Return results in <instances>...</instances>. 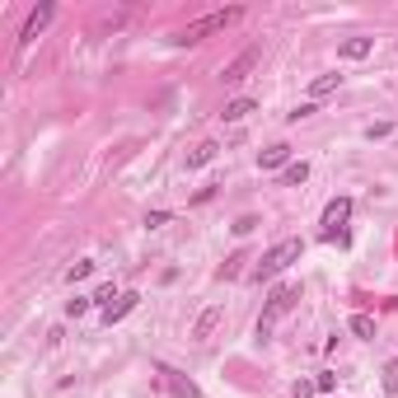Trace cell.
<instances>
[{
	"label": "cell",
	"mask_w": 398,
	"mask_h": 398,
	"mask_svg": "<svg viewBox=\"0 0 398 398\" xmlns=\"http://www.w3.org/2000/svg\"><path fill=\"white\" fill-rule=\"evenodd\" d=\"M300 253H305V244H300V239H281L276 248H267V253H262V262L253 267V281H272V276H281L291 262H300Z\"/></svg>",
	"instance_id": "obj_1"
},
{
	"label": "cell",
	"mask_w": 398,
	"mask_h": 398,
	"mask_svg": "<svg viewBox=\"0 0 398 398\" xmlns=\"http://www.w3.org/2000/svg\"><path fill=\"white\" fill-rule=\"evenodd\" d=\"M295 300H300V286H276L272 295H267V309H262V319H258V337H267L276 328V319H286L295 309Z\"/></svg>",
	"instance_id": "obj_2"
},
{
	"label": "cell",
	"mask_w": 398,
	"mask_h": 398,
	"mask_svg": "<svg viewBox=\"0 0 398 398\" xmlns=\"http://www.w3.org/2000/svg\"><path fill=\"white\" fill-rule=\"evenodd\" d=\"M239 15H244V10H215V15L197 19V24H187V29L178 33L173 43H201L206 33H220V29H230V24H234V19H239Z\"/></svg>",
	"instance_id": "obj_3"
},
{
	"label": "cell",
	"mask_w": 398,
	"mask_h": 398,
	"mask_svg": "<svg viewBox=\"0 0 398 398\" xmlns=\"http://www.w3.org/2000/svg\"><path fill=\"white\" fill-rule=\"evenodd\" d=\"M352 215V197H333L323 206V225H328V239H342V225Z\"/></svg>",
	"instance_id": "obj_4"
},
{
	"label": "cell",
	"mask_w": 398,
	"mask_h": 398,
	"mask_svg": "<svg viewBox=\"0 0 398 398\" xmlns=\"http://www.w3.org/2000/svg\"><path fill=\"white\" fill-rule=\"evenodd\" d=\"M258 47H244V52H239V57H234L230 66H225V71H220V80H225V85H239V80L248 76V71H253V66H258Z\"/></svg>",
	"instance_id": "obj_5"
},
{
	"label": "cell",
	"mask_w": 398,
	"mask_h": 398,
	"mask_svg": "<svg viewBox=\"0 0 398 398\" xmlns=\"http://www.w3.org/2000/svg\"><path fill=\"white\" fill-rule=\"evenodd\" d=\"M52 15H57V5H38V10H33V15L24 19V33H19V43L29 47L33 38H38V33H43L47 24H52Z\"/></svg>",
	"instance_id": "obj_6"
},
{
	"label": "cell",
	"mask_w": 398,
	"mask_h": 398,
	"mask_svg": "<svg viewBox=\"0 0 398 398\" xmlns=\"http://www.w3.org/2000/svg\"><path fill=\"white\" fill-rule=\"evenodd\" d=\"M220 319H225V309L220 305H211V309H201L197 314V323H192V342H206V337L220 328Z\"/></svg>",
	"instance_id": "obj_7"
},
{
	"label": "cell",
	"mask_w": 398,
	"mask_h": 398,
	"mask_svg": "<svg viewBox=\"0 0 398 398\" xmlns=\"http://www.w3.org/2000/svg\"><path fill=\"white\" fill-rule=\"evenodd\" d=\"M136 300H141L136 291H122V295H118V300H113V305L104 309V323H108V328H113V323H118V319H127V314L136 309Z\"/></svg>",
	"instance_id": "obj_8"
},
{
	"label": "cell",
	"mask_w": 398,
	"mask_h": 398,
	"mask_svg": "<svg viewBox=\"0 0 398 398\" xmlns=\"http://www.w3.org/2000/svg\"><path fill=\"white\" fill-rule=\"evenodd\" d=\"M159 375H164V384H169V389H173V394H178V398H201V394H197V384H192V380H183L178 370L159 366Z\"/></svg>",
	"instance_id": "obj_9"
},
{
	"label": "cell",
	"mask_w": 398,
	"mask_h": 398,
	"mask_svg": "<svg viewBox=\"0 0 398 398\" xmlns=\"http://www.w3.org/2000/svg\"><path fill=\"white\" fill-rule=\"evenodd\" d=\"M370 47H375V38H347V43H342V57H347V62H366Z\"/></svg>",
	"instance_id": "obj_10"
},
{
	"label": "cell",
	"mask_w": 398,
	"mask_h": 398,
	"mask_svg": "<svg viewBox=\"0 0 398 398\" xmlns=\"http://www.w3.org/2000/svg\"><path fill=\"white\" fill-rule=\"evenodd\" d=\"M215 150H220L215 141H201V145H192V150H187V169H201V164H211V159H215Z\"/></svg>",
	"instance_id": "obj_11"
},
{
	"label": "cell",
	"mask_w": 398,
	"mask_h": 398,
	"mask_svg": "<svg viewBox=\"0 0 398 398\" xmlns=\"http://www.w3.org/2000/svg\"><path fill=\"white\" fill-rule=\"evenodd\" d=\"M286 159H291V145H267V150L258 155V164H262V169H281Z\"/></svg>",
	"instance_id": "obj_12"
},
{
	"label": "cell",
	"mask_w": 398,
	"mask_h": 398,
	"mask_svg": "<svg viewBox=\"0 0 398 398\" xmlns=\"http://www.w3.org/2000/svg\"><path fill=\"white\" fill-rule=\"evenodd\" d=\"M248 113H253V99H234V104H225L220 118H225V122H244Z\"/></svg>",
	"instance_id": "obj_13"
},
{
	"label": "cell",
	"mask_w": 398,
	"mask_h": 398,
	"mask_svg": "<svg viewBox=\"0 0 398 398\" xmlns=\"http://www.w3.org/2000/svg\"><path fill=\"white\" fill-rule=\"evenodd\" d=\"M337 85H342V76H319L314 85H309V94H314V99H323V94H333Z\"/></svg>",
	"instance_id": "obj_14"
},
{
	"label": "cell",
	"mask_w": 398,
	"mask_h": 398,
	"mask_svg": "<svg viewBox=\"0 0 398 398\" xmlns=\"http://www.w3.org/2000/svg\"><path fill=\"white\" fill-rule=\"evenodd\" d=\"M90 272H94V262H90V258H80V262H71V267H66V281L76 286V281H85Z\"/></svg>",
	"instance_id": "obj_15"
},
{
	"label": "cell",
	"mask_w": 398,
	"mask_h": 398,
	"mask_svg": "<svg viewBox=\"0 0 398 398\" xmlns=\"http://www.w3.org/2000/svg\"><path fill=\"white\" fill-rule=\"evenodd\" d=\"M380 384H384V394H398V361H389L380 370Z\"/></svg>",
	"instance_id": "obj_16"
},
{
	"label": "cell",
	"mask_w": 398,
	"mask_h": 398,
	"mask_svg": "<svg viewBox=\"0 0 398 398\" xmlns=\"http://www.w3.org/2000/svg\"><path fill=\"white\" fill-rule=\"evenodd\" d=\"M352 333L356 337H375V319H370V314H352Z\"/></svg>",
	"instance_id": "obj_17"
},
{
	"label": "cell",
	"mask_w": 398,
	"mask_h": 398,
	"mask_svg": "<svg viewBox=\"0 0 398 398\" xmlns=\"http://www.w3.org/2000/svg\"><path fill=\"white\" fill-rule=\"evenodd\" d=\"M281 178H286V183H305V178H309V164H305V159H300V164H286V173H281Z\"/></svg>",
	"instance_id": "obj_18"
},
{
	"label": "cell",
	"mask_w": 398,
	"mask_h": 398,
	"mask_svg": "<svg viewBox=\"0 0 398 398\" xmlns=\"http://www.w3.org/2000/svg\"><path fill=\"white\" fill-rule=\"evenodd\" d=\"M291 394H295V398H314V394H319V384H314V380H295Z\"/></svg>",
	"instance_id": "obj_19"
},
{
	"label": "cell",
	"mask_w": 398,
	"mask_h": 398,
	"mask_svg": "<svg viewBox=\"0 0 398 398\" xmlns=\"http://www.w3.org/2000/svg\"><path fill=\"white\" fill-rule=\"evenodd\" d=\"M389 132H394V127H389V122H370V127H366V141H384V136H389Z\"/></svg>",
	"instance_id": "obj_20"
},
{
	"label": "cell",
	"mask_w": 398,
	"mask_h": 398,
	"mask_svg": "<svg viewBox=\"0 0 398 398\" xmlns=\"http://www.w3.org/2000/svg\"><path fill=\"white\" fill-rule=\"evenodd\" d=\"M94 300H85V295H76V300H71V305H66V314H71V319H80V314H85V309H90Z\"/></svg>",
	"instance_id": "obj_21"
},
{
	"label": "cell",
	"mask_w": 398,
	"mask_h": 398,
	"mask_svg": "<svg viewBox=\"0 0 398 398\" xmlns=\"http://www.w3.org/2000/svg\"><path fill=\"white\" fill-rule=\"evenodd\" d=\"M94 300H99V305H113V300H118V291H113V286H99V291H94Z\"/></svg>",
	"instance_id": "obj_22"
},
{
	"label": "cell",
	"mask_w": 398,
	"mask_h": 398,
	"mask_svg": "<svg viewBox=\"0 0 398 398\" xmlns=\"http://www.w3.org/2000/svg\"><path fill=\"white\" fill-rule=\"evenodd\" d=\"M145 225H150V230H159V225H169V211H150V215H145Z\"/></svg>",
	"instance_id": "obj_23"
},
{
	"label": "cell",
	"mask_w": 398,
	"mask_h": 398,
	"mask_svg": "<svg viewBox=\"0 0 398 398\" xmlns=\"http://www.w3.org/2000/svg\"><path fill=\"white\" fill-rule=\"evenodd\" d=\"M309 113H314V104H300L295 113H286V122H300V118H309Z\"/></svg>",
	"instance_id": "obj_24"
},
{
	"label": "cell",
	"mask_w": 398,
	"mask_h": 398,
	"mask_svg": "<svg viewBox=\"0 0 398 398\" xmlns=\"http://www.w3.org/2000/svg\"><path fill=\"white\" fill-rule=\"evenodd\" d=\"M239 262H244V253H234V258L225 262V267H220V276H234V272H239Z\"/></svg>",
	"instance_id": "obj_25"
},
{
	"label": "cell",
	"mask_w": 398,
	"mask_h": 398,
	"mask_svg": "<svg viewBox=\"0 0 398 398\" xmlns=\"http://www.w3.org/2000/svg\"><path fill=\"white\" fill-rule=\"evenodd\" d=\"M314 384H319V394H333V389H337V380H333V375H319Z\"/></svg>",
	"instance_id": "obj_26"
}]
</instances>
